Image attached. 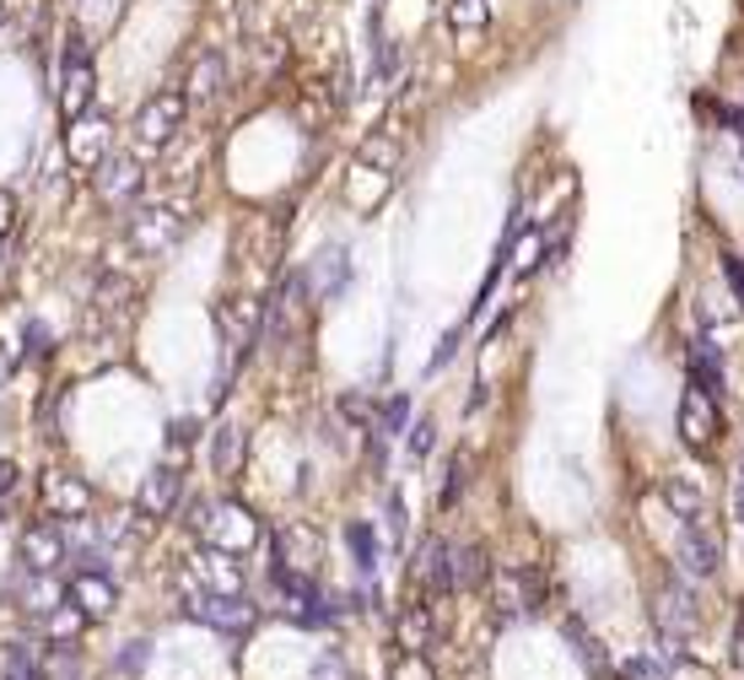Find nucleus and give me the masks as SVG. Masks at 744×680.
I'll return each instance as SVG.
<instances>
[{"label": "nucleus", "mask_w": 744, "mask_h": 680, "mask_svg": "<svg viewBox=\"0 0 744 680\" xmlns=\"http://www.w3.org/2000/svg\"><path fill=\"white\" fill-rule=\"evenodd\" d=\"M453 346H459V330H448V335H442V352H437V368H442V363L453 357Z\"/></svg>", "instance_id": "obj_40"}, {"label": "nucleus", "mask_w": 744, "mask_h": 680, "mask_svg": "<svg viewBox=\"0 0 744 680\" xmlns=\"http://www.w3.org/2000/svg\"><path fill=\"white\" fill-rule=\"evenodd\" d=\"M0 27H5V0H0Z\"/></svg>", "instance_id": "obj_43"}, {"label": "nucleus", "mask_w": 744, "mask_h": 680, "mask_svg": "<svg viewBox=\"0 0 744 680\" xmlns=\"http://www.w3.org/2000/svg\"><path fill=\"white\" fill-rule=\"evenodd\" d=\"M22 341H27V352H33V357H49V352H55V330H49L44 319H27Z\"/></svg>", "instance_id": "obj_25"}, {"label": "nucleus", "mask_w": 744, "mask_h": 680, "mask_svg": "<svg viewBox=\"0 0 744 680\" xmlns=\"http://www.w3.org/2000/svg\"><path fill=\"white\" fill-rule=\"evenodd\" d=\"M492 22V5L486 0H448V27L453 33H481Z\"/></svg>", "instance_id": "obj_21"}, {"label": "nucleus", "mask_w": 744, "mask_h": 680, "mask_svg": "<svg viewBox=\"0 0 744 680\" xmlns=\"http://www.w3.org/2000/svg\"><path fill=\"white\" fill-rule=\"evenodd\" d=\"M399 643H405L410 654H427V648H432V616H427V605H410V611L399 616Z\"/></svg>", "instance_id": "obj_20"}, {"label": "nucleus", "mask_w": 744, "mask_h": 680, "mask_svg": "<svg viewBox=\"0 0 744 680\" xmlns=\"http://www.w3.org/2000/svg\"><path fill=\"white\" fill-rule=\"evenodd\" d=\"M723 276H729V287H734V298L744 303V259L740 254H723Z\"/></svg>", "instance_id": "obj_34"}, {"label": "nucleus", "mask_w": 744, "mask_h": 680, "mask_svg": "<svg viewBox=\"0 0 744 680\" xmlns=\"http://www.w3.org/2000/svg\"><path fill=\"white\" fill-rule=\"evenodd\" d=\"M65 600H70V605H76L87 621H98V616H109V611H114L120 589H114V578H109L103 567H76V572H70Z\"/></svg>", "instance_id": "obj_6"}, {"label": "nucleus", "mask_w": 744, "mask_h": 680, "mask_svg": "<svg viewBox=\"0 0 744 680\" xmlns=\"http://www.w3.org/2000/svg\"><path fill=\"white\" fill-rule=\"evenodd\" d=\"M340 411H346L351 422H372V400L368 394H340Z\"/></svg>", "instance_id": "obj_32"}, {"label": "nucleus", "mask_w": 744, "mask_h": 680, "mask_svg": "<svg viewBox=\"0 0 744 680\" xmlns=\"http://www.w3.org/2000/svg\"><path fill=\"white\" fill-rule=\"evenodd\" d=\"M718 561H723L718 535H712L701 519H685V529H680V567L690 572V578H712V572H718Z\"/></svg>", "instance_id": "obj_7"}, {"label": "nucleus", "mask_w": 744, "mask_h": 680, "mask_svg": "<svg viewBox=\"0 0 744 680\" xmlns=\"http://www.w3.org/2000/svg\"><path fill=\"white\" fill-rule=\"evenodd\" d=\"M189 524H194V529H205V540H216L227 557H233V551H248V546H253V535H259L253 513L238 508V502H200Z\"/></svg>", "instance_id": "obj_2"}, {"label": "nucleus", "mask_w": 744, "mask_h": 680, "mask_svg": "<svg viewBox=\"0 0 744 680\" xmlns=\"http://www.w3.org/2000/svg\"><path fill=\"white\" fill-rule=\"evenodd\" d=\"M405 427H410V400H405V394H394V400L377 411V433L394 437V433H405Z\"/></svg>", "instance_id": "obj_24"}, {"label": "nucleus", "mask_w": 744, "mask_h": 680, "mask_svg": "<svg viewBox=\"0 0 744 680\" xmlns=\"http://www.w3.org/2000/svg\"><path fill=\"white\" fill-rule=\"evenodd\" d=\"M140 665H146V643H129L120 654V665H114V676H135Z\"/></svg>", "instance_id": "obj_33"}, {"label": "nucleus", "mask_w": 744, "mask_h": 680, "mask_svg": "<svg viewBox=\"0 0 744 680\" xmlns=\"http://www.w3.org/2000/svg\"><path fill=\"white\" fill-rule=\"evenodd\" d=\"M238 459H244V427H238V422H222L216 437H211V470H216V476H233Z\"/></svg>", "instance_id": "obj_17"}, {"label": "nucleus", "mask_w": 744, "mask_h": 680, "mask_svg": "<svg viewBox=\"0 0 744 680\" xmlns=\"http://www.w3.org/2000/svg\"><path fill=\"white\" fill-rule=\"evenodd\" d=\"M98 189H103V200H129L135 189H140V168L129 163V157H103L98 163Z\"/></svg>", "instance_id": "obj_15"}, {"label": "nucleus", "mask_w": 744, "mask_h": 680, "mask_svg": "<svg viewBox=\"0 0 744 680\" xmlns=\"http://www.w3.org/2000/svg\"><path fill=\"white\" fill-rule=\"evenodd\" d=\"M179 233H184V222L173 211H140L135 216V244L140 248H173Z\"/></svg>", "instance_id": "obj_16"}, {"label": "nucleus", "mask_w": 744, "mask_h": 680, "mask_svg": "<svg viewBox=\"0 0 744 680\" xmlns=\"http://www.w3.org/2000/svg\"><path fill=\"white\" fill-rule=\"evenodd\" d=\"M492 578V561H486V546H453L448 551V583L453 594H470Z\"/></svg>", "instance_id": "obj_10"}, {"label": "nucleus", "mask_w": 744, "mask_h": 680, "mask_svg": "<svg viewBox=\"0 0 744 680\" xmlns=\"http://www.w3.org/2000/svg\"><path fill=\"white\" fill-rule=\"evenodd\" d=\"M540 254H545V238H540V233H529V238L518 244V254H512V270H518V276H529V270L540 265Z\"/></svg>", "instance_id": "obj_27"}, {"label": "nucleus", "mask_w": 744, "mask_h": 680, "mask_svg": "<svg viewBox=\"0 0 744 680\" xmlns=\"http://www.w3.org/2000/svg\"><path fill=\"white\" fill-rule=\"evenodd\" d=\"M620 680H664V665H653V659H631Z\"/></svg>", "instance_id": "obj_31"}, {"label": "nucleus", "mask_w": 744, "mask_h": 680, "mask_svg": "<svg viewBox=\"0 0 744 680\" xmlns=\"http://www.w3.org/2000/svg\"><path fill=\"white\" fill-rule=\"evenodd\" d=\"M690 383L696 389H707L712 400H723V352L701 335V341H690Z\"/></svg>", "instance_id": "obj_14"}, {"label": "nucleus", "mask_w": 744, "mask_h": 680, "mask_svg": "<svg viewBox=\"0 0 744 680\" xmlns=\"http://www.w3.org/2000/svg\"><path fill=\"white\" fill-rule=\"evenodd\" d=\"M65 605H70V600H65ZM81 611H76V605H70V611H60V616L49 621V632H55V637H76V632H81Z\"/></svg>", "instance_id": "obj_30"}, {"label": "nucleus", "mask_w": 744, "mask_h": 680, "mask_svg": "<svg viewBox=\"0 0 744 680\" xmlns=\"http://www.w3.org/2000/svg\"><path fill=\"white\" fill-rule=\"evenodd\" d=\"M680 437L690 454H712V443L723 437V405L707 389H696V383L685 389L680 400Z\"/></svg>", "instance_id": "obj_4"}, {"label": "nucleus", "mask_w": 744, "mask_h": 680, "mask_svg": "<svg viewBox=\"0 0 744 680\" xmlns=\"http://www.w3.org/2000/svg\"><path fill=\"white\" fill-rule=\"evenodd\" d=\"M11 368H16V363H11V352L0 346V389H5V378H11Z\"/></svg>", "instance_id": "obj_41"}, {"label": "nucleus", "mask_w": 744, "mask_h": 680, "mask_svg": "<svg viewBox=\"0 0 744 680\" xmlns=\"http://www.w3.org/2000/svg\"><path fill=\"white\" fill-rule=\"evenodd\" d=\"M572 648H577V659H583V665H588L594 676H605V648H599L594 637H583L577 626H572Z\"/></svg>", "instance_id": "obj_26"}, {"label": "nucleus", "mask_w": 744, "mask_h": 680, "mask_svg": "<svg viewBox=\"0 0 744 680\" xmlns=\"http://www.w3.org/2000/svg\"><path fill=\"white\" fill-rule=\"evenodd\" d=\"M11 227H16V200L0 189V238H11Z\"/></svg>", "instance_id": "obj_35"}, {"label": "nucleus", "mask_w": 744, "mask_h": 680, "mask_svg": "<svg viewBox=\"0 0 744 680\" xmlns=\"http://www.w3.org/2000/svg\"><path fill=\"white\" fill-rule=\"evenodd\" d=\"M222 81H227V70H222V55H200L194 70H189V98H216L222 92Z\"/></svg>", "instance_id": "obj_19"}, {"label": "nucleus", "mask_w": 744, "mask_h": 680, "mask_svg": "<svg viewBox=\"0 0 744 680\" xmlns=\"http://www.w3.org/2000/svg\"><path fill=\"white\" fill-rule=\"evenodd\" d=\"M179 492H184V470H179V465H157V470L146 476V487H140V513H146V519H168Z\"/></svg>", "instance_id": "obj_9"}, {"label": "nucleus", "mask_w": 744, "mask_h": 680, "mask_svg": "<svg viewBox=\"0 0 744 680\" xmlns=\"http://www.w3.org/2000/svg\"><path fill=\"white\" fill-rule=\"evenodd\" d=\"M448 540H427L421 546V557L410 561V589L416 594H453V583H448Z\"/></svg>", "instance_id": "obj_8"}, {"label": "nucleus", "mask_w": 744, "mask_h": 680, "mask_svg": "<svg viewBox=\"0 0 744 680\" xmlns=\"http://www.w3.org/2000/svg\"><path fill=\"white\" fill-rule=\"evenodd\" d=\"M394 680H432V670L421 665V654H416V665H399V676Z\"/></svg>", "instance_id": "obj_38"}, {"label": "nucleus", "mask_w": 744, "mask_h": 680, "mask_svg": "<svg viewBox=\"0 0 744 680\" xmlns=\"http://www.w3.org/2000/svg\"><path fill=\"white\" fill-rule=\"evenodd\" d=\"M5 680H44V676H38V665H33L27 648H11L5 654Z\"/></svg>", "instance_id": "obj_28"}, {"label": "nucleus", "mask_w": 744, "mask_h": 680, "mask_svg": "<svg viewBox=\"0 0 744 680\" xmlns=\"http://www.w3.org/2000/svg\"><path fill=\"white\" fill-rule=\"evenodd\" d=\"M22 561H27L33 572H55V567L65 561L60 524H38V529H27V535H22Z\"/></svg>", "instance_id": "obj_11"}, {"label": "nucleus", "mask_w": 744, "mask_h": 680, "mask_svg": "<svg viewBox=\"0 0 744 680\" xmlns=\"http://www.w3.org/2000/svg\"><path fill=\"white\" fill-rule=\"evenodd\" d=\"M470 476H475V454H453V459H448V481H442V492H437V508H442V513L459 508V497L470 492Z\"/></svg>", "instance_id": "obj_18"}, {"label": "nucleus", "mask_w": 744, "mask_h": 680, "mask_svg": "<svg viewBox=\"0 0 744 680\" xmlns=\"http://www.w3.org/2000/svg\"><path fill=\"white\" fill-rule=\"evenodd\" d=\"M346 546H351L357 567L372 578V572H377V535H372V524H362V519H357V524H346Z\"/></svg>", "instance_id": "obj_22"}, {"label": "nucleus", "mask_w": 744, "mask_h": 680, "mask_svg": "<svg viewBox=\"0 0 744 680\" xmlns=\"http://www.w3.org/2000/svg\"><path fill=\"white\" fill-rule=\"evenodd\" d=\"M432 422H427V416H421V422H416V427H405V448H410V454H416V459H427V454H432Z\"/></svg>", "instance_id": "obj_29"}, {"label": "nucleus", "mask_w": 744, "mask_h": 680, "mask_svg": "<svg viewBox=\"0 0 744 680\" xmlns=\"http://www.w3.org/2000/svg\"><path fill=\"white\" fill-rule=\"evenodd\" d=\"M184 114H189V98H184V92H157V98L140 109V120H135V135H140V146H168V141L179 135Z\"/></svg>", "instance_id": "obj_5"}, {"label": "nucleus", "mask_w": 744, "mask_h": 680, "mask_svg": "<svg viewBox=\"0 0 744 680\" xmlns=\"http://www.w3.org/2000/svg\"><path fill=\"white\" fill-rule=\"evenodd\" d=\"M664 502H669L680 519H701V492H696L690 481H680V476H675V481H664Z\"/></svg>", "instance_id": "obj_23"}, {"label": "nucleus", "mask_w": 744, "mask_h": 680, "mask_svg": "<svg viewBox=\"0 0 744 680\" xmlns=\"http://www.w3.org/2000/svg\"><path fill=\"white\" fill-rule=\"evenodd\" d=\"M658 626H664V637H675V648H680L685 637L696 632V605H690V589H680V583H669V589H664V600H658Z\"/></svg>", "instance_id": "obj_12"}, {"label": "nucleus", "mask_w": 744, "mask_h": 680, "mask_svg": "<svg viewBox=\"0 0 744 680\" xmlns=\"http://www.w3.org/2000/svg\"><path fill=\"white\" fill-rule=\"evenodd\" d=\"M734 513L744 519V470H740V487H734Z\"/></svg>", "instance_id": "obj_42"}, {"label": "nucleus", "mask_w": 744, "mask_h": 680, "mask_svg": "<svg viewBox=\"0 0 744 680\" xmlns=\"http://www.w3.org/2000/svg\"><path fill=\"white\" fill-rule=\"evenodd\" d=\"M16 476H22V470H16L11 459H0V502H5V497L16 492Z\"/></svg>", "instance_id": "obj_37"}, {"label": "nucleus", "mask_w": 744, "mask_h": 680, "mask_svg": "<svg viewBox=\"0 0 744 680\" xmlns=\"http://www.w3.org/2000/svg\"><path fill=\"white\" fill-rule=\"evenodd\" d=\"M189 616L216 626V632H248L259 621V611L244 589H205L200 583V589H189Z\"/></svg>", "instance_id": "obj_3"}, {"label": "nucleus", "mask_w": 744, "mask_h": 680, "mask_svg": "<svg viewBox=\"0 0 744 680\" xmlns=\"http://www.w3.org/2000/svg\"><path fill=\"white\" fill-rule=\"evenodd\" d=\"M92 92H98V70H92V55H87V38L70 33V44H65V55H60V114L65 120L70 124L81 120L92 109Z\"/></svg>", "instance_id": "obj_1"}, {"label": "nucleus", "mask_w": 744, "mask_h": 680, "mask_svg": "<svg viewBox=\"0 0 744 680\" xmlns=\"http://www.w3.org/2000/svg\"><path fill=\"white\" fill-rule=\"evenodd\" d=\"M49 519H87L92 508V487L76 481V476H49Z\"/></svg>", "instance_id": "obj_13"}, {"label": "nucleus", "mask_w": 744, "mask_h": 680, "mask_svg": "<svg viewBox=\"0 0 744 680\" xmlns=\"http://www.w3.org/2000/svg\"><path fill=\"white\" fill-rule=\"evenodd\" d=\"M189 437H194V422H173L168 443H173V448H189Z\"/></svg>", "instance_id": "obj_39"}, {"label": "nucleus", "mask_w": 744, "mask_h": 680, "mask_svg": "<svg viewBox=\"0 0 744 680\" xmlns=\"http://www.w3.org/2000/svg\"><path fill=\"white\" fill-rule=\"evenodd\" d=\"M313 680H346V665H340V659H329V654H324V659H318V665H313Z\"/></svg>", "instance_id": "obj_36"}]
</instances>
